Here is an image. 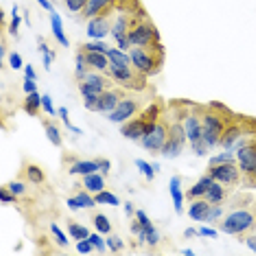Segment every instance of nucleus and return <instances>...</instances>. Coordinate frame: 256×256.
Segmentation results:
<instances>
[{
  "instance_id": "f257e3e1",
  "label": "nucleus",
  "mask_w": 256,
  "mask_h": 256,
  "mask_svg": "<svg viewBox=\"0 0 256 256\" xmlns=\"http://www.w3.org/2000/svg\"><path fill=\"white\" fill-rule=\"evenodd\" d=\"M230 112L221 106H212V108H202V125H204V142L208 144V149L219 147L221 136H224L226 127H228L234 118H226Z\"/></svg>"
},
{
  "instance_id": "f03ea898",
  "label": "nucleus",
  "mask_w": 256,
  "mask_h": 256,
  "mask_svg": "<svg viewBox=\"0 0 256 256\" xmlns=\"http://www.w3.org/2000/svg\"><path fill=\"white\" fill-rule=\"evenodd\" d=\"M130 57L138 72L144 74V77H154V74L160 72L162 64H164V48H162L160 42L151 46H132Z\"/></svg>"
},
{
  "instance_id": "7ed1b4c3",
  "label": "nucleus",
  "mask_w": 256,
  "mask_h": 256,
  "mask_svg": "<svg viewBox=\"0 0 256 256\" xmlns=\"http://www.w3.org/2000/svg\"><path fill=\"white\" fill-rule=\"evenodd\" d=\"M236 162L243 171V182L256 188V138L236 142Z\"/></svg>"
},
{
  "instance_id": "20e7f679",
  "label": "nucleus",
  "mask_w": 256,
  "mask_h": 256,
  "mask_svg": "<svg viewBox=\"0 0 256 256\" xmlns=\"http://www.w3.org/2000/svg\"><path fill=\"white\" fill-rule=\"evenodd\" d=\"M256 226V214L254 210H232L228 217L219 224V232L224 234H230V236H243L248 234L250 230H254Z\"/></svg>"
},
{
  "instance_id": "39448f33",
  "label": "nucleus",
  "mask_w": 256,
  "mask_h": 256,
  "mask_svg": "<svg viewBox=\"0 0 256 256\" xmlns=\"http://www.w3.org/2000/svg\"><path fill=\"white\" fill-rule=\"evenodd\" d=\"M127 40H130L132 46H151L160 42V33L154 22L144 16L140 20H132V28L127 33Z\"/></svg>"
},
{
  "instance_id": "423d86ee",
  "label": "nucleus",
  "mask_w": 256,
  "mask_h": 256,
  "mask_svg": "<svg viewBox=\"0 0 256 256\" xmlns=\"http://www.w3.org/2000/svg\"><path fill=\"white\" fill-rule=\"evenodd\" d=\"M110 77H112L116 84H120V88H132V90H144V74H140L134 68V64H127V66H116V64H110L108 68Z\"/></svg>"
},
{
  "instance_id": "0eeeda50",
  "label": "nucleus",
  "mask_w": 256,
  "mask_h": 256,
  "mask_svg": "<svg viewBox=\"0 0 256 256\" xmlns=\"http://www.w3.org/2000/svg\"><path fill=\"white\" fill-rule=\"evenodd\" d=\"M208 176L214 182H221L224 186H236L241 184L243 171L238 166V162H224V164H210L208 166Z\"/></svg>"
},
{
  "instance_id": "6e6552de",
  "label": "nucleus",
  "mask_w": 256,
  "mask_h": 256,
  "mask_svg": "<svg viewBox=\"0 0 256 256\" xmlns=\"http://www.w3.org/2000/svg\"><path fill=\"white\" fill-rule=\"evenodd\" d=\"M186 142H188V138H186L184 125L178 120V123H173L171 127H168V138L164 142V149H162V156H164L166 160L178 158V156H182Z\"/></svg>"
},
{
  "instance_id": "1a4fd4ad",
  "label": "nucleus",
  "mask_w": 256,
  "mask_h": 256,
  "mask_svg": "<svg viewBox=\"0 0 256 256\" xmlns=\"http://www.w3.org/2000/svg\"><path fill=\"white\" fill-rule=\"evenodd\" d=\"M168 138V125L164 123V120H158V125L154 127L149 134H144L140 144L147 151H151V154H162V149H164V142Z\"/></svg>"
},
{
  "instance_id": "9d476101",
  "label": "nucleus",
  "mask_w": 256,
  "mask_h": 256,
  "mask_svg": "<svg viewBox=\"0 0 256 256\" xmlns=\"http://www.w3.org/2000/svg\"><path fill=\"white\" fill-rule=\"evenodd\" d=\"M182 125H184V132H186V138H188L190 144L204 140V125H202V108H195L193 112H188L182 118Z\"/></svg>"
},
{
  "instance_id": "9b49d317",
  "label": "nucleus",
  "mask_w": 256,
  "mask_h": 256,
  "mask_svg": "<svg viewBox=\"0 0 256 256\" xmlns=\"http://www.w3.org/2000/svg\"><path fill=\"white\" fill-rule=\"evenodd\" d=\"M108 88H110V81L106 77H101L98 70L96 72H88L84 79L79 81V90H81V94L84 96H92V94L101 96Z\"/></svg>"
},
{
  "instance_id": "f8f14e48",
  "label": "nucleus",
  "mask_w": 256,
  "mask_h": 256,
  "mask_svg": "<svg viewBox=\"0 0 256 256\" xmlns=\"http://www.w3.org/2000/svg\"><path fill=\"white\" fill-rule=\"evenodd\" d=\"M138 110H140V103H138L136 98H132V96H125L123 101L118 103V108H116L112 114H108V116H110V120H112V123L123 125V123H127L130 118L136 116Z\"/></svg>"
},
{
  "instance_id": "ddd939ff",
  "label": "nucleus",
  "mask_w": 256,
  "mask_h": 256,
  "mask_svg": "<svg viewBox=\"0 0 256 256\" xmlns=\"http://www.w3.org/2000/svg\"><path fill=\"white\" fill-rule=\"evenodd\" d=\"M123 98H125L123 88L120 90L118 88H108L101 94V98H98V114H112Z\"/></svg>"
},
{
  "instance_id": "4468645a",
  "label": "nucleus",
  "mask_w": 256,
  "mask_h": 256,
  "mask_svg": "<svg viewBox=\"0 0 256 256\" xmlns=\"http://www.w3.org/2000/svg\"><path fill=\"white\" fill-rule=\"evenodd\" d=\"M86 33L90 36V40H106L108 33H112V26H110V18H108V14H103V16H94V18H90L88 28H86Z\"/></svg>"
},
{
  "instance_id": "2eb2a0df",
  "label": "nucleus",
  "mask_w": 256,
  "mask_h": 256,
  "mask_svg": "<svg viewBox=\"0 0 256 256\" xmlns=\"http://www.w3.org/2000/svg\"><path fill=\"white\" fill-rule=\"evenodd\" d=\"M144 127H147V120L142 118V114L138 116V118H130L127 123H123V127H120V136H125L127 140H142L144 136Z\"/></svg>"
},
{
  "instance_id": "dca6fc26",
  "label": "nucleus",
  "mask_w": 256,
  "mask_h": 256,
  "mask_svg": "<svg viewBox=\"0 0 256 256\" xmlns=\"http://www.w3.org/2000/svg\"><path fill=\"white\" fill-rule=\"evenodd\" d=\"M210 212H212V204L202 197V200H190V208H188V217L200 224H208L210 221Z\"/></svg>"
},
{
  "instance_id": "f3484780",
  "label": "nucleus",
  "mask_w": 256,
  "mask_h": 256,
  "mask_svg": "<svg viewBox=\"0 0 256 256\" xmlns=\"http://www.w3.org/2000/svg\"><path fill=\"white\" fill-rule=\"evenodd\" d=\"M243 125H241V120H232V123L226 127V132H224V136H221V142H219V147H224V149H234L236 147V142L243 138Z\"/></svg>"
},
{
  "instance_id": "a211bd4d",
  "label": "nucleus",
  "mask_w": 256,
  "mask_h": 256,
  "mask_svg": "<svg viewBox=\"0 0 256 256\" xmlns=\"http://www.w3.org/2000/svg\"><path fill=\"white\" fill-rule=\"evenodd\" d=\"M96 171H101V160H79L68 168L70 176H81V178L90 176V173H96Z\"/></svg>"
},
{
  "instance_id": "6ab92c4d",
  "label": "nucleus",
  "mask_w": 256,
  "mask_h": 256,
  "mask_svg": "<svg viewBox=\"0 0 256 256\" xmlns=\"http://www.w3.org/2000/svg\"><path fill=\"white\" fill-rule=\"evenodd\" d=\"M114 7V0H90L88 7L84 9L86 18H94V16H103L110 14V9Z\"/></svg>"
},
{
  "instance_id": "aec40b11",
  "label": "nucleus",
  "mask_w": 256,
  "mask_h": 256,
  "mask_svg": "<svg viewBox=\"0 0 256 256\" xmlns=\"http://www.w3.org/2000/svg\"><path fill=\"white\" fill-rule=\"evenodd\" d=\"M66 204H68V208H70V210H81V208H94V206H98L94 197H90L86 190H81V193H77L74 197H68Z\"/></svg>"
},
{
  "instance_id": "412c9836",
  "label": "nucleus",
  "mask_w": 256,
  "mask_h": 256,
  "mask_svg": "<svg viewBox=\"0 0 256 256\" xmlns=\"http://www.w3.org/2000/svg\"><path fill=\"white\" fill-rule=\"evenodd\" d=\"M171 197H173L176 212L182 214L184 212V190H182V178L180 176H173V180H171Z\"/></svg>"
},
{
  "instance_id": "4be33fe9",
  "label": "nucleus",
  "mask_w": 256,
  "mask_h": 256,
  "mask_svg": "<svg viewBox=\"0 0 256 256\" xmlns=\"http://www.w3.org/2000/svg\"><path fill=\"white\" fill-rule=\"evenodd\" d=\"M84 188L88 190V193H92V195L106 190V176H101L98 171L90 173V176H84Z\"/></svg>"
},
{
  "instance_id": "5701e85b",
  "label": "nucleus",
  "mask_w": 256,
  "mask_h": 256,
  "mask_svg": "<svg viewBox=\"0 0 256 256\" xmlns=\"http://www.w3.org/2000/svg\"><path fill=\"white\" fill-rule=\"evenodd\" d=\"M212 182H214V180L206 173V176H204L200 182H195L188 188V193H186V195H188V200H202V197H206V193H208V188L212 186Z\"/></svg>"
},
{
  "instance_id": "b1692460",
  "label": "nucleus",
  "mask_w": 256,
  "mask_h": 256,
  "mask_svg": "<svg viewBox=\"0 0 256 256\" xmlns=\"http://www.w3.org/2000/svg\"><path fill=\"white\" fill-rule=\"evenodd\" d=\"M50 26H53V38L57 40V44L60 46H70V42H68V38H66V33H64V22L60 18V14L57 11H53L50 14Z\"/></svg>"
},
{
  "instance_id": "393cba45",
  "label": "nucleus",
  "mask_w": 256,
  "mask_h": 256,
  "mask_svg": "<svg viewBox=\"0 0 256 256\" xmlns=\"http://www.w3.org/2000/svg\"><path fill=\"white\" fill-rule=\"evenodd\" d=\"M86 62H88L90 68H94L98 72H108V68H110V57L103 53H86Z\"/></svg>"
},
{
  "instance_id": "a878e982",
  "label": "nucleus",
  "mask_w": 256,
  "mask_h": 256,
  "mask_svg": "<svg viewBox=\"0 0 256 256\" xmlns=\"http://www.w3.org/2000/svg\"><path fill=\"white\" fill-rule=\"evenodd\" d=\"M24 178L28 180L31 184H44L46 182V173H44V168L40 166V164H31V162H26L24 164Z\"/></svg>"
},
{
  "instance_id": "bb28decb",
  "label": "nucleus",
  "mask_w": 256,
  "mask_h": 256,
  "mask_svg": "<svg viewBox=\"0 0 256 256\" xmlns=\"http://www.w3.org/2000/svg\"><path fill=\"white\" fill-rule=\"evenodd\" d=\"M226 197H228V186H224L221 182H212V186L206 193V200L210 204H224Z\"/></svg>"
},
{
  "instance_id": "cd10ccee",
  "label": "nucleus",
  "mask_w": 256,
  "mask_h": 256,
  "mask_svg": "<svg viewBox=\"0 0 256 256\" xmlns=\"http://www.w3.org/2000/svg\"><path fill=\"white\" fill-rule=\"evenodd\" d=\"M40 110H42V94H40V92H31V94H26L24 112L28 116H38Z\"/></svg>"
},
{
  "instance_id": "c85d7f7f",
  "label": "nucleus",
  "mask_w": 256,
  "mask_h": 256,
  "mask_svg": "<svg viewBox=\"0 0 256 256\" xmlns=\"http://www.w3.org/2000/svg\"><path fill=\"white\" fill-rule=\"evenodd\" d=\"M108 57H110V64H116V66H127V64H132L130 53H125V50H120V48H110Z\"/></svg>"
},
{
  "instance_id": "c756f323",
  "label": "nucleus",
  "mask_w": 256,
  "mask_h": 256,
  "mask_svg": "<svg viewBox=\"0 0 256 256\" xmlns=\"http://www.w3.org/2000/svg\"><path fill=\"white\" fill-rule=\"evenodd\" d=\"M44 132H46V138L50 140V144L53 147H62V134H60V130L55 127V123H50V120H44Z\"/></svg>"
},
{
  "instance_id": "7c9ffc66",
  "label": "nucleus",
  "mask_w": 256,
  "mask_h": 256,
  "mask_svg": "<svg viewBox=\"0 0 256 256\" xmlns=\"http://www.w3.org/2000/svg\"><path fill=\"white\" fill-rule=\"evenodd\" d=\"M81 50H86V53H103L108 55L110 46L106 44V40H92V42H86L81 46Z\"/></svg>"
},
{
  "instance_id": "2f4dec72",
  "label": "nucleus",
  "mask_w": 256,
  "mask_h": 256,
  "mask_svg": "<svg viewBox=\"0 0 256 256\" xmlns=\"http://www.w3.org/2000/svg\"><path fill=\"white\" fill-rule=\"evenodd\" d=\"M68 232H70V236L74 238V241H81V238H90V230L86 228V226H81V224H74V221H70V224H68Z\"/></svg>"
},
{
  "instance_id": "473e14b6",
  "label": "nucleus",
  "mask_w": 256,
  "mask_h": 256,
  "mask_svg": "<svg viewBox=\"0 0 256 256\" xmlns=\"http://www.w3.org/2000/svg\"><path fill=\"white\" fill-rule=\"evenodd\" d=\"M94 200L98 206H118V197H116L114 193H110V190H101V193L94 195Z\"/></svg>"
},
{
  "instance_id": "72a5a7b5",
  "label": "nucleus",
  "mask_w": 256,
  "mask_h": 256,
  "mask_svg": "<svg viewBox=\"0 0 256 256\" xmlns=\"http://www.w3.org/2000/svg\"><path fill=\"white\" fill-rule=\"evenodd\" d=\"M38 46H40V53H42L44 66H46V68H48V70H50V64L55 62V53H53V50L48 48V46H46V40H44V38H40V40H38Z\"/></svg>"
},
{
  "instance_id": "f704fd0d",
  "label": "nucleus",
  "mask_w": 256,
  "mask_h": 256,
  "mask_svg": "<svg viewBox=\"0 0 256 256\" xmlns=\"http://www.w3.org/2000/svg\"><path fill=\"white\" fill-rule=\"evenodd\" d=\"M136 166H138V171L144 176L147 182H151V180L156 178V173H158V171H156V166L151 164V162H147V160H136Z\"/></svg>"
},
{
  "instance_id": "c9c22d12",
  "label": "nucleus",
  "mask_w": 256,
  "mask_h": 256,
  "mask_svg": "<svg viewBox=\"0 0 256 256\" xmlns=\"http://www.w3.org/2000/svg\"><path fill=\"white\" fill-rule=\"evenodd\" d=\"M94 228L96 232H101V234H112V224H110V219L106 217V214H96L94 217Z\"/></svg>"
},
{
  "instance_id": "e433bc0d",
  "label": "nucleus",
  "mask_w": 256,
  "mask_h": 256,
  "mask_svg": "<svg viewBox=\"0 0 256 256\" xmlns=\"http://www.w3.org/2000/svg\"><path fill=\"white\" fill-rule=\"evenodd\" d=\"M88 68L90 66H88V62H86V53H84V50H79V53H77V68H74V74H77L79 81L88 74Z\"/></svg>"
},
{
  "instance_id": "4c0bfd02",
  "label": "nucleus",
  "mask_w": 256,
  "mask_h": 256,
  "mask_svg": "<svg viewBox=\"0 0 256 256\" xmlns=\"http://www.w3.org/2000/svg\"><path fill=\"white\" fill-rule=\"evenodd\" d=\"M20 22H22V16H20V9L18 4L14 7V11H11V24H9V33L11 36L18 38V31H20Z\"/></svg>"
},
{
  "instance_id": "58836bf2",
  "label": "nucleus",
  "mask_w": 256,
  "mask_h": 256,
  "mask_svg": "<svg viewBox=\"0 0 256 256\" xmlns=\"http://www.w3.org/2000/svg\"><path fill=\"white\" fill-rule=\"evenodd\" d=\"M224 162H236V151L232 154V149H226L224 154L214 156V158H210V164H224Z\"/></svg>"
},
{
  "instance_id": "ea45409f",
  "label": "nucleus",
  "mask_w": 256,
  "mask_h": 256,
  "mask_svg": "<svg viewBox=\"0 0 256 256\" xmlns=\"http://www.w3.org/2000/svg\"><path fill=\"white\" fill-rule=\"evenodd\" d=\"M90 0H66V9L70 11V14H81L86 7H88Z\"/></svg>"
},
{
  "instance_id": "a19ab883",
  "label": "nucleus",
  "mask_w": 256,
  "mask_h": 256,
  "mask_svg": "<svg viewBox=\"0 0 256 256\" xmlns=\"http://www.w3.org/2000/svg\"><path fill=\"white\" fill-rule=\"evenodd\" d=\"M50 232H53V236H55V241H57V246H62V248H66L68 246V236L62 232V228L57 224H50Z\"/></svg>"
},
{
  "instance_id": "79ce46f5",
  "label": "nucleus",
  "mask_w": 256,
  "mask_h": 256,
  "mask_svg": "<svg viewBox=\"0 0 256 256\" xmlns=\"http://www.w3.org/2000/svg\"><path fill=\"white\" fill-rule=\"evenodd\" d=\"M90 241H92V246H94L96 252H106V250H108V241H103L101 232H96V234H90Z\"/></svg>"
},
{
  "instance_id": "37998d69",
  "label": "nucleus",
  "mask_w": 256,
  "mask_h": 256,
  "mask_svg": "<svg viewBox=\"0 0 256 256\" xmlns=\"http://www.w3.org/2000/svg\"><path fill=\"white\" fill-rule=\"evenodd\" d=\"M42 110L50 116V118H53V116H55L57 112H60V110H55V106H53V98H50L48 94H42Z\"/></svg>"
},
{
  "instance_id": "c03bdc74",
  "label": "nucleus",
  "mask_w": 256,
  "mask_h": 256,
  "mask_svg": "<svg viewBox=\"0 0 256 256\" xmlns=\"http://www.w3.org/2000/svg\"><path fill=\"white\" fill-rule=\"evenodd\" d=\"M9 66L14 68V70H24L26 64L22 62V55H20V53H11V55H9Z\"/></svg>"
},
{
  "instance_id": "a18cd8bd",
  "label": "nucleus",
  "mask_w": 256,
  "mask_h": 256,
  "mask_svg": "<svg viewBox=\"0 0 256 256\" xmlns=\"http://www.w3.org/2000/svg\"><path fill=\"white\" fill-rule=\"evenodd\" d=\"M108 250L110 252H120V250H123V241H120V236L108 234Z\"/></svg>"
},
{
  "instance_id": "49530a36",
  "label": "nucleus",
  "mask_w": 256,
  "mask_h": 256,
  "mask_svg": "<svg viewBox=\"0 0 256 256\" xmlns=\"http://www.w3.org/2000/svg\"><path fill=\"white\" fill-rule=\"evenodd\" d=\"M0 200H2V204H18V195H14L7 186H2L0 188Z\"/></svg>"
},
{
  "instance_id": "de8ad7c7",
  "label": "nucleus",
  "mask_w": 256,
  "mask_h": 256,
  "mask_svg": "<svg viewBox=\"0 0 256 256\" xmlns=\"http://www.w3.org/2000/svg\"><path fill=\"white\" fill-rule=\"evenodd\" d=\"M7 188H9L14 195H18V197L26 195V184H24V182H9Z\"/></svg>"
},
{
  "instance_id": "09e8293b",
  "label": "nucleus",
  "mask_w": 256,
  "mask_h": 256,
  "mask_svg": "<svg viewBox=\"0 0 256 256\" xmlns=\"http://www.w3.org/2000/svg\"><path fill=\"white\" fill-rule=\"evenodd\" d=\"M160 243V232L156 230V226H151V228H147V246H158Z\"/></svg>"
},
{
  "instance_id": "8fccbe9b",
  "label": "nucleus",
  "mask_w": 256,
  "mask_h": 256,
  "mask_svg": "<svg viewBox=\"0 0 256 256\" xmlns=\"http://www.w3.org/2000/svg\"><path fill=\"white\" fill-rule=\"evenodd\" d=\"M92 250H94V246H92L90 238H81V241H77V252L79 254H90Z\"/></svg>"
},
{
  "instance_id": "3c124183",
  "label": "nucleus",
  "mask_w": 256,
  "mask_h": 256,
  "mask_svg": "<svg viewBox=\"0 0 256 256\" xmlns=\"http://www.w3.org/2000/svg\"><path fill=\"white\" fill-rule=\"evenodd\" d=\"M219 230L214 228H208V226H202V228H197V236H208V238H217Z\"/></svg>"
},
{
  "instance_id": "603ef678",
  "label": "nucleus",
  "mask_w": 256,
  "mask_h": 256,
  "mask_svg": "<svg viewBox=\"0 0 256 256\" xmlns=\"http://www.w3.org/2000/svg\"><path fill=\"white\" fill-rule=\"evenodd\" d=\"M221 217H224V206H221V204H212V212H210V221H208V224L219 221Z\"/></svg>"
},
{
  "instance_id": "864d4df0",
  "label": "nucleus",
  "mask_w": 256,
  "mask_h": 256,
  "mask_svg": "<svg viewBox=\"0 0 256 256\" xmlns=\"http://www.w3.org/2000/svg\"><path fill=\"white\" fill-rule=\"evenodd\" d=\"M190 147H193V151H195L197 156H202V158H204V156H208V151H210V149H208V144L204 142V140L195 142V144H190Z\"/></svg>"
},
{
  "instance_id": "5fc2aeb1",
  "label": "nucleus",
  "mask_w": 256,
  "mask_h": 256,
  "mask_svg": "<svg viewBox=\"0 0 256 256\" xmlns=\"http://www.w3.org/2000/svg\"><path fill=\"white\" fill-rule=\"evenodd\" d=\"M22 88H24L26 94H31V92H38V84H36V79H26V77H24V86H22Z\"/></svg>"
},
{
  "instance_id": "6e6d98bb",
  "label": "nucleus",
  "mask_w": 256,
  "mask_h": 256,
  "mask_svg": "<svg viewBox=\"0 0 256 256\" xmlns=\"http://www.w3.org/2000/svg\"><path fill=\"white\" fill-rule=\"evenodd\" d=\"M241 241H246V246H248V248H250V250H252V252L256 254V234H248L246 238L241 236Z\"/></svg>"
},
{
  "instance_id": "4d7b16f0",
  "label": "nucleus",
  "mask_w": 256,
  "mask_h": 256,
  "mask_svg": "<svg viewBox=\"0 0 256 256\" xmlns=\"http://www.w3.org/2000/svg\"><path fill=\"white\" fill-rule=\"evenodd\" d=\"M24 77H26V79H38L36 68H33V66H24Z\"/></svg>"
},
{
  "instance_id": "13d9d810",
  "label": "nucleus",
  "mask_w": 256,
  "mask_h": 256,
  "mask_svg": "<svg viewBox=\"0 0 256 256\" xmlns=\"http://www.w3.org/2000/svg\"><path fill=\"white\" fill-rule=\"evenodd\" d=\"M38 4H40V7H42V9H46V11H50V14H53V11H55V7H53V4H50V0H38Z\"/></svg>"
},
{
  "instance_id": "bf43d9fd",
  "label": "nucleus",
  "mask_w": 256,
  "mask_h": 256,
  "mask_svg": "<svg viewBox=\"0 0 256 256\" xmlns=\"http://www.w3.org/2000/svg\"><path fill=\"white\" fill-rule=\"evenodd\" d=\"M125 214H127V217H136V208H134L132 202L125 204Z\"/></svg>"
},
{
  "instance_id": "052dcab7",
  "label": "nucleus",
  "mask_w": 256,
  "mask_h": 256,
  "mask_svg": "<svg viewBox=\"0 0 256 256\" xmlns=\"http://www.w3.org/2000/svg\"><path fill=\"white\" fill-rule=\"evenodd\" d=\"M110 168H112V162H110V160H101V171H103V176H108Z\"/></svg>"
},
{
  "instance_id": "680f3d73",
  "label": "nucleus",
  "mask_w": 256,
  "mask_h": 256,
  "mask_svg": "<svg viewBox=\"0 0 256 256\" xmlns=\"http://www.w3.org/2000/svg\"><path fill=\"white\" fill-rule=\"evenodd\" d=\"M184 236H186V238L197 236V230H195V228H186V230H184Z\"/></svg>"
},
{
  "instance_id": "e2e57ef3",
  "label": "nucleus",
  "mask_w": 256,
  "mask_h": 256,
  "mask_svg": "<svg viewBox=\"0 0 256 256\" xmlns=\"http://www.w3.org/2000/svg\"><path fill=\"white\" fill-rule=\"evenodd\" d=\"M182 254H184V256H193L195 252H193V250H190V248H186V250H182Z\"/></svg>"
},
{
  "instance_id": "0e129e2a",
  "label": "nucleus",
  "mask_w": 256,
  "mask_h": 256,
  "mask_svg": "<svg viewBox=\"0 0 256 256\" xmlns=\"http://www.w3.org/2000/svg\"><path fill=\"white\" fill-rule=\"evenodd\" d=\"M254 214H256V202H254Z\"/></svg>"
}]
</instances>
